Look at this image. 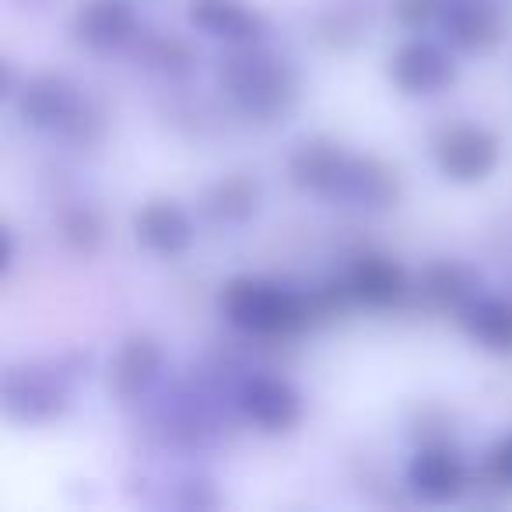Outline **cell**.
I'll list each match as a JSON object with an SVG mask.
<instances>
[{
  "mask_svg": "<svg viewBox=\"0 0 512 512\" xmlns=\"http://www.w3.org/2000/svg\"><path fill=\"white\" fill-rule=\"evenodd\" d=\"M162 369H165V351L158 344V337L127 334L120 341V348H116V355L109 358V369H106L109 397H116L120 404H134V400H141L162 379Z\"/></svg>",
  "mask_w": 512,
  "mask_h": 512,
  "instance_id": "obj_14",
  "label": "cell"
},
{
  "mask_svg": "<svg viewBox=\"0 0 512 512\" xmlns=\"http://www.w3.org/2000/svg\"><path fill=\"white\" fill-rule=\"evenodd\" d=\"M351 151L330 134H309L288 155V179L295 190L323 200H337L341 179L348 172Z\"/></svg>",
  "mask_w": 512,
  "mask_h": 512,
  "instance_id": "obj_13",
  "label": "cell"
},
{
  "mask_svg": "<svg viewBox=\"0 0 512 512\" xmlns=\"http://www.w3.org/2000/svg\"><path fill=\"white\" fill-rule=\"evenodd\" d=\"M393 22L404 32H425L446 11V0H390Z\"/></svg>",
  "mask_w": 512,
  "mask_h": 512,
  "instance_id": "obj_24",
  "label": "cell"
},
{
  "mask_svg": "<svg viewBox=\"0 0 512 512\" xmlns=\"http://www.w3.org/2000/svg\"><path fill=\"white\" fill-rule=\"evenodd\" d=\"M218 88L253 123H278L295 113L302 99V74L264 43H225L218 53Z\"/></svg>",
  "mask_w": 512,
  "mask_h": 512,
  "instance_id": "obj_1",
  "label": "cell"
},
{
  "mask_svg": "<svg viewBox=\"0 0 512 512\" xmlns=\"http://www.w3.org/2000/svg\"><path fill=\"white\" fill-rule=\"evenodd\" d=\"M235 407H239V414L256 432L264 435L295 432L302 414H306L302 393L285 376H274V372H249V376H242L239 390H235Z\"/></svg>",
  "mask_w": 512,
  "mask_h": 512,
  "instance_id": "obj_7",
  "label": "cell"
},
{
  "mask_svg": "<svg viewBox=\"0 0 512 512\" xmlns=\"http://www.w3.org/2000/svg\"><path fill=\"white\" fill-rule=\"evenodd\" d=\"M134 239L148 253L172 260V256H183L193 246L197 228H193V218L186 214V207H179L176 200L155 197L134 211Z\"/></svg>",
  "mask_w": 512,
  "mask_h": 512,
  "instance_id": "obj_17",
  "label": "cell"
},
{
  "mask_svg": "<svg viewBox=\"0 0 512 512\" xmlns=\"http://www.w3.org/2000/svg\"><path fill=\"white\" fill-rule=\"evenodd\" d=\"M337 200L376 214L393 211L404 200V176H400L397 165H390L379 155H351Z\"/></svg>",
  "mask_w": 512,
  "mask_h": 512,
  "instance_id": "obj_15",
  "label": "cell"
},
{
  "mask_svg": "<svg viewBox=\"0 0 512 512\" xmlns=\"http://www.w3.org/2000/svg\"><path fill=\"white\" fill-rule=\"evenodd\" d=\"M74 383L60 355L11 362L0 376V411L22 428L57 425L74 404Z\"/></svg>",
  "mask_w": 512,
  "mask_h": 512,
  "instance_id": "obj_3",
  "label": "cell"
},
{
  "mask_svg": "<svg viewBox=\"0 0 512 512\" xmlns=\"http://www.w3.org/2000/svg\"><path fill=\"white\" fill-rule=\"evenodd\" d=\"M130 60L151 74H162L169 81H183L197 71V50L186 36L162 29H141L137 39L127 46Z\"/></svg>",
  "mask_w": 512,
  "mask_h": 512,
  "instance_id": "obj_20",
  "label": "cell"
},
{
  "mask_svg": "<svg viewBox=\"0 0 512 512\" xmlns=\"http://www.w3.org/2000/svg\"><path fill=\"white\" fill-rule=\"evenodd\" d=\"M57 235L64 242L67 253L92 260L106 242V218L85 200H71L57 211Z\"/></svg>",
  "mask_w": 512,
  "mask_h": 512,
  "instance_id": "obj_22",
  "label": "cell"
},
{
  "mask_svg": "<svg viewBox=\"0 0 512 512\" xmlns=\"http://www.w3.org/2000/svg\"><path fill=\"white\" fill-rule=\"evenodd\" d=\"M432 162L449 183L477 186L502 162V137L484 123H449L435 134Z\"/></svg>",
  "mask_w": 512,
  "mask_h": 512,
  "instance_id": "obj_4",
  "label": "cell"
},
{
  "mask_svg": "<svg viewBox=\"0 0 512 512\" xmlns=\"http://www.w3.org/2000/svg\"><path fill=\"white\" fill-rule=\"evenodd\" d=\"M411 439L418 442V446H428V442H453V418L435 404L418 407V418L411 421Z\"/></svg>",
  "mask_w": 512,
  "mask_h": 512,
  "instance_id": "obj_25",
  "label": "cell"
},
{
  "mask_svg": "<svg viewBox=\"0 0 512 512\" xmlns=\"http://www.w3.org/2000/svg\"><path fill=\"white\" fill-rule=\"evenodd\" d=\"M456 320L477 348L491 351V355H512V299L477 295Z\"/></svg>",
  "mask_w": 512,
  "mask_h": 512,
  "instance_id": "obj_21",
  "label": "cell"
},
{
  "mask_svg": "<svg viewBox=\"0 0 512 512\" xmlns=\"http://www.w3.org/2000/svg\"><path fill=\"white\" fill-rule=\"evenodd\" d=\"M344 278H348L358 306L376 309V313L407 306V299H411V292H414V278L407 274V267L400 264L397 256L379 253V249L358 253L348 264Z\"/></svg>",
  "mask_w": 512,
  "mask_h": 512,
  "instance_id": "obj_12",
  "label": "cell"
},
{
  "mask_svg": "<svg viewBox=\"0 0 512 512\" xmlns=\"http://www.w3.org/2000/svg\"><path fill=\"white\" fill-rule=\"evenodd\" d=\"M22 4H32V8H43V4H50V0H22Z\"/></svg>",
  "mask_w": 512,
  "mask_h": 512,
  "instance_id": "obj_28",
  "label": "cell"
},
{
  "mask_svg": "<svg viewBox=\"0 0 512 512\" xmlns=\"http://www.w3.org/2000/svg\"><path fill=\"white\" fill-rule=\"evenodd\" d=\"M481 467L488 470L498 484H505V488L512 491V435H502V439L484 453Z\"/></svg>",
  "mask_w": 512,
  "mask_h": 512,
  "instance_id": "obj_27",
  "label": "cell"
},
{
  "mask_svg": "<svg viewBox=\"0 0 512 512\" xmlns=\"http://www.w3.org/2000/svg\"><path fill=\"white\" fill-rule=\"evenodd\" d=\"M439 29L449 50L463 57H491L509 39L512 18L498 0H446Z\"/></svg>",
  "mask_w": 512,
  "mask_h": 512,
  "instance_id": "obj_6",
  "label": "cell"
},
{
  "mask_svg": "<svg viewBox=\"0 0 512 512\" xmlns=\"http://www.w3.org/2000/svg\"><path fill=\"white\" fill-rule=\"evenodd\" d=\"M407 488L428 505H453L470 491V470L453 442H428L407 463Z\"/></svg>",
  "mask_w": 512,
  "mask_h": 512,
  "instance_id": "obj_10",
  "label": "cell"
},
{
  "mask_svg": "<svg viewBox=\"0 0 512 512\" xmlns=\"http://www.w3.org/2000/svg\"><path fill=\"white\" fill-rule=\"evenodd\" d=\"M260 204H264V183L256 179V172L246 169L225 172L204 190V214L214 225L225 228H239L253 221Z\"/></svg>",
  "mask_w": 512,
  "mask_h": 512,
  "instance_id": "obj_19",
  "label": "cell"
},
{
  "mask_svg": "<svg viewBox=\"0 0 512 512\" xmlns=\"http://www.w3.org/2000/svg\"><path fill=\"white\" fill-rule=\"evenodd\" d=\"M134 0H81L71 15V36L88 53H120L141 32Z\"/></svg>",
  "mask_w": 512,
  "mask_h": 512,
  "instance_id": "obj_11",
  "label": "cell"
},
{
  "mask_svg": "<svg viewBox=\"0 0 512 512\" xmlns=\"http://www.w3.org/2000/svg\"><path fill=\"white\" fill-rule=\"evenodd\" d=\"M186 22L221 43H264L267 15L249 0H186Z\"/></svg>",
  "mask_w": 512,
  "mask_h": 512,
  "instance_id": "obj_16",
  "label": "cell"
},
{
  "mask_svg": "<svg viewBox=\"0 0 512 512\" xmlns=\"http://www.w3.org/2000/svg\"><path fill=\"white\" fill-rule=\"evenodd\" d=\"M218 313L249 337H299L320 327L309 292L256 274H235L218 288Z\"/></svg>",
  "mask_w": 512,
  "mask_h": 512,
  "instance_id": "obj_2",
  "label": "cell"
},
{
  "mask_svg": "<svg viewBox=\"0 0 512 512\" xmlns=\"http://www.w3.org/2000/svg\"><path fill=\"white\" fill-rule=\"evenodd\" d=\"M172 502H176L179 509H218L221 498H218V491H214L211 481H204V477H190V481L179 484V495L172 498Z\"/></svg>",
  "mask_w": 512,
  "mask_h": 512,
  "instance_id": "obj_26",
  "label": "cell"
},
{
  "mask_svg": "<svg viewBox=\"0 0 512 512\" xmlns=\"http://www.w3.org/2000/svg\"><path fill=\"white\" fill-rule=\"evenodd\" d=\"M85 88L64 71H36L18 81L15 92V113L22 116L25 127L60 134L85 102Z\"/></svg>",
  "mask_w": 512,
  "mask_h": 512,
  "instance_id": "obj_8",
  "label": "cell"
},
{
  "mask_svg": "<svg viewBox=\"0 0 512 512\" xmlns=\"http://www.w3.org/2000/svg\"><path fill=\"white\" fill-rule=\"evenodd\" d=\"M376 8L372 0H323L313 15V36L334 53H351L369 39Z\"/></svg>",
  "mask_w": 512,
  "mask_h": 512,
  "instance_id": "obj_18",
  "label": "cell"
},
{
  "mask_svg": "<svg viewBox=\"0 0 512 512\" xmlns=\"http://www.w3.org/2000/svg\"><path fill=\"white\" fill-rule=\"evenodd\" d=\"M446 43L407 39L386 60V78L407 99H435L460 81V64Z\"/></svg>",
  "mask_w": 512,
  "mask_h": 512,
  "instance_id": "obj_5",
  "label": "cell"
},
{
  "mask_svg": "<svg viewBox=\"0 0 512 512\" xmlns=\"http://www.w3.org/2000/svg\"><path fill=\"white\" fill-rule=\"evenodd\" d=\"M477 295H481V271L477 267H470L467 260H456V256H435L414 278L411 299L425 313L460 316Z\"/></svg>",
  "mask_w": 512,
  "mask_h": 512,
  "instance_id": "obj_9",
  "label": "cell"
},
{
  "mask_svg": "<svg viewBox=\"0 0 512 512\" xmlns=\"http://www.w3.org/2000/svg\"><path fill=\"white\" fill-rule=\"evenodd\" d=\"M106 134H109V116H106V109H102V102L92 99V95H85V102H81L78 113L71 116V123L60 130V137H64L71 148H81V151L99 148V144L106 141Z\"/></svg>",
  "mask_w": 512,
  "mask_h": 512,
  "instance_id": "obj_23",
  "label": "cell"
}]
</instances>
